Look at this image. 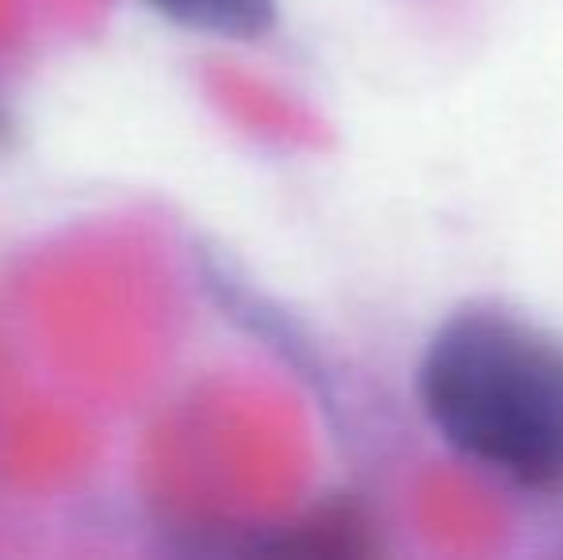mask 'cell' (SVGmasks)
Segmentation results:
<instances>
[{"mask_svg":"<svg viewBox=\"0 0 563 560\" xmlns=\"http://www.w3.org/2000/svg\"><path fill=\"white\" fill-rule=\"evenodd\" d=\"M418 392L460 457L521 492H563V345L552 334L464 311L433 334Z\"/></svg>","mask_w":563,"mask_h":560,"instance_id":"6da1fadb","label":"cell"},{"mask_svg":"<svg viewBox=\"0 0 563 560\" xmlns=\"http://www.w3.org/2000/svg\"><path fill=\"white\" fill-rule=\"evenodd\" d=\"M157 12L200 35L216 39H261L276 20V0H150Z\"/></svg>","mask_w":563,"mask_h":560,"instance_id":"7a4b0ae2","label":"cell"},{"mask_svg":"<svg viewBox=\"0 0 563 560\" xmlns=\"http://www.w3.org/2000/svg\"><path fill=\"white\" fill-rule=\"evenodd\" d=\"M0 135H4V120H0Z\"/></svg>","mask_w":563,"mask_h":560,"instance_id":"3957f363","label":"cell"}]
</instances>
